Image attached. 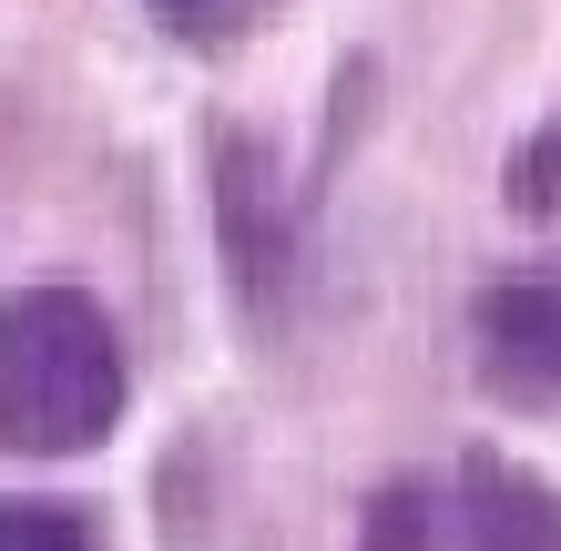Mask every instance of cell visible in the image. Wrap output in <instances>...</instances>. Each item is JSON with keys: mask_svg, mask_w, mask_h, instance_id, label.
<instances>
[{"mask_svg": "<svg viewBox=\"0 0 561 551\" xmlns=\"http://www.w3.org/2000/svg\"><path fill=\"white\" fill-rule=\"evenodd\" d=\"M134 399V358L103 297L82 286H11L0 297V449L11 460H82L113 439Z\"/></svg>", "mask_w": 561, "mask_h": 551, "instance_id": "1", "label": "cell"}, {"mask_svg": "<svg viewBox=\"0 0 561 551\" xmlns=\"http://www.w3.org/2000/svg\"><path fill=\"white\" fill-rule=\"evenodd\" d=\"M470 368L501 409L561 399V276H490L470 297Z\"/></svg>", "mask_w": 561, "mask_h": 551, "instance_id": "2", "label": "cell"}, {"mask_svg": "<svg viewBox=\"0 0 561 551\" xmlns=\"http://www.w3.org/2000/svg\"><path fill=\"white\" fill-rule=\"evenodd\" d=\"M459 541L470 551H561V480H541L511 449L459 460Z\"/></svg>", "mask_w": 561, "mask_h": 551, "instance_id": "3", "label": "cell"}, {"mask_svg": "<svg viewBox=\"0 0 561 551\" xmlns=\"http://www.w3.org/2000/svg\"><path fill=\"white\" fill-rule=\"evenodd\" d=\"M215 215H225V245H236L245 297L266 307L286 286V205H276V174H266V153H255L245 134L215 144Z\"/></svg>", "mask_w": 561, "mask_h": 551, "instance_id": "4", "label": "cell"}, {"mask_svg": "<svg viewBox=\"0 0 561 551\" xmlns=\"http://www.w3.org/2000/svg\"><path fill=\"white\" fill-rule=\"evenodd\" d=\"M449 531H459V480L399 470L357 501V551H449Z\"/></svg>", "mask_w": 561, "mask_h": 551, "instance_id": "5", "label": "cell"}, {"mask_svg": "<svg viewBox=\"0 0 561 551\" xmlns=\"http://www.w3.org/2000/svg\"><path fill=\"white\" fill-rule=\"evenodd\" d=\"M501 205L520 225H551L561 215V113L541 123L531 144H511V164H501Z\"/></svg>", "mask_w": 561, "mask_h": 551, "instance_id": "6", "label": "cell"}, {"mask_svg": "<svg viewBox=\"0 0 561 551\" xmlns=\"http://www.w3.org/2000/svg\"><path fill=\"white\" fill-rule=\"evenodd\" d=\"M0 551H103L82 501H0Z\"/></svg>", "mask_w": 561, "mask_h": 551, "instance_id": "7", "label": "cell"}, {"mask_svg": "<svg viewBox=\"0 0 561 551\" xmlns=\"http://www.w3.org/2000/svg\"><path fill=\"white\" fill-rule=\"evenodd\" d=\"M153 11H194V0H153Z\"/></svg>", "mask_w": 561, "mask_h": 551, "instance_id": "8", "label": "cell"}]
</instances>
